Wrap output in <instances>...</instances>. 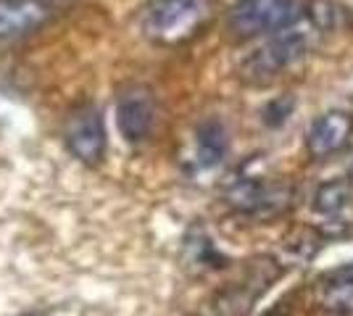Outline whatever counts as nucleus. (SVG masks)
Here are the masks:
<instances>
[{"label": "nucleus", "mask_w": 353, "mask_h": 316, "mask_svg": "<svg viewBox=\"0 0 353 316\" xmlns=\"http://www.w3.org/2000/svg\"><path fill=\"white\" fill-rule=\"evenodd\" d=\"M211 21V0H150L140 30L150 43L174 48L190 43Z\"/></svg>", "instance_id": "1"}, {"label": "nucleus", "mask_w": 353, "mask_h": 316, "mask_svg": "<svg viewBox=\"0 0 353 316\" xmlns=\"http://www.w3.org/2000/svg\"><path fill=\"white\" fill-rule=\"evenodd\" d=\"M311 48V37L306 32H298L295 27L285 32H277L269 43L261 48H256L250 56L243 59L237 76L245 85H269L274 82L280 74L290 72L293 66H298L306 59Z\"/></svg>", "instance_id": "3"}, {"label": "nucleus", "mask_w": 353, "mask_h": 316, "mask_svg": "<svg viewBox=\"0 0 353 316\" xmlns=\"http://www.w3.org/2000/svg\"><path fill=\"white\" fill-rule=\"evenodd\" d=\"M63 140L66 148L79 164L98 166L105 158L108 135H105V121L101 108L92 103L77 105L66 116L63 124Z\"/></svg>", "instance_id": "6"}, {"label": "nucleus", "mask_w": 353, "mask_h": 316, "mask_svg": "<svg viewBox=\"0 0 353 316\" xmlns=\"http://www.w3.org/2000/svg\"><path fill=\"white\" fill-rule=\"evenodd\" d=\"M353 137V114L343 108H332L322 114L319 119L311 124L309 135H306V153L314 161H324L340 153L348 140Z\"/></svg>", "instance_id": "8"}, {"label": "nucleus", "mask_w": 353, "mask_h": 316, "mask_svg": "<svg viewBox=\"0 0 353 316\" xmlns=\"http://www.w3.org/2000/svg\"><path fill=\"white\" fill-rule=\"evenodd\" d=\"M353 200V190L351 185L345 180H332V182H324L322 187L316 190L314 196V211L319 216H340L343 211L351 206Z\"/></svg>", "instance_id": "11"}, {"label": "nucleus", "mask_w": 353, "mask_h": 316, "mask_svg": "<svg viewBox=\"0 0 353 316\" xmlns=\"http://www.w3.org/2000/svg\"><path fill=\"white\" fill-rule=\"evenodd\" d=\"M306 16V0H237L227 14L232 40H253L295 27Z\"/></svg>", "instance_id": "2"}, {"label": "nucleus", "mask_w": 353, "mask_h": 316, "mask_svg": "<svg viewBox=\"0 0 353 316\" xmlns=\"http://www.w3.org/2000/svg\"><path fill=\"white\" fill-rule=\"evenodd\" d=\"M230 153V137L224 124L216 119H206L195 129V166L198 169H214L219 166Z\"/></svg>", "instance_id": "10"}, {"label": "nucleus", "mask_w": 353, "mask_h": 316, "mask_svg": "<svg viewBox=\"0 0 353 316\" xmlns=\"http://www.w3.org/2000/svg\"><path fill=\"white\" fill-rule=\"evenodd\" d=\"M293 98H277V101H272V103L266 105L264 111V121L269 124V127H280V124H285L288 121V116L293 114Z\"/></svg>", "instance_id": "13"}, {"label": "nucleus", "mask_w": 353, "mask_h": 316, "mask_svg": "<svg viewBox=\"0 0 353 316\" xmlns=\"http://www.w3.org/2000/svg\"><path fill=\"white\" fill-rule=\"evenodd\" d=\"M351 269H353V264H351Z\"/></svg>", "instance_id": "14"}, {"label": "nucleus", "mask_w": 353, "mask_h": 316, "mask_svg": "<svg viewBox=\"0 0 353 316\" xmlns=\"http://www.w3.org/2000/svg\"><path fill=\"white\" fill-rule=\"evenodd\" d=\"M293 187L285 182H269L264 177H237L224 187L227 206L243 216H277L293 206Z\"/></svg>", "instance_id": "4"}, {"label": "nucleus", "mask_w": 353, "mask_h": 316, "mask_svg": "<svg viewBox=\"0 0 353 316\" xmlns=\"http://www.w3.org/2000/svg\"><path fill=\"white\" fill-rule=\"evenodd\" d=\"M316 306L335 316H353V269L343 266L324 274L314 287Z\"/></svg>", "instance_id": "9"}, {"label": "nucleus", "mask_w": 353, "mask_h": 316, "mask_svg": "<svg viewBox=\"0 0 353 316\" xmlns=\"http://www.w3.org/2000/svg\"><path fill=\"white\" fill-rule=\"evenodd\" d=\"M185 261H188V266H195L198 271L224 266V264H221L224 256L214 248V242L208 240L203 232H198V229L185 240Z\"/></svg>", "instance_id": "12"}, {"label": "nucleus", "mask_w": 353, "mask_h": 316, "mask_svg": "<svg viewBox=\"0 0 353 316\" xmlns=\"http://www.w3.org/2000/svg\"><path fill=\"white\" fill-rule=\"evenodd\" d=\"M72 3L74 0H0V45L45 30Z\"/></svg>", "instance_id": "5"}, {"label": "nucleus", "mask_w": 353, "mask_h": 316, "mask_svg": "<svg viewBox=\"0 0 353 316\" xmlns=\"http://www.w3.org/2000/svg\"><path fill=\"white\" fill-rule=\"evenodd\" d=\"M159 103L145 85H127L117 98V124L127 143H145L156 129Z\"/></svg>", "instance_id": "7"}]
</instances>
